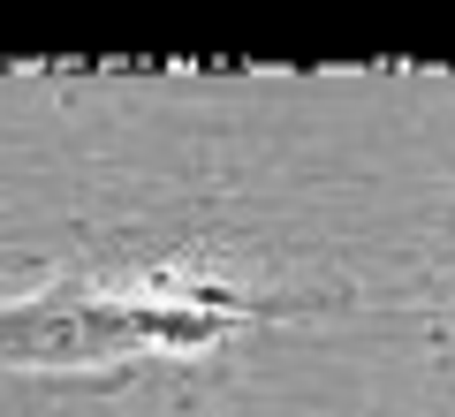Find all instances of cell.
<instances>
[{
  "label": "cell",
  "mask_w": 455,
  "mask_h": 417,
  "mask_svg": "<svg viewBox=\"0 0 455 417\" xmlns=\"http://www.w3.org/2000/svg\"><path fill=\"white\" fill-rule=\"evenodd\" d=\"M274 304H251L235 289H175V281H53V289L0 304V365L23 372H99L145 349H205L235 319H266Z\"/></svg>",
  "instance_id": "obj_1"
}]
</instances>
